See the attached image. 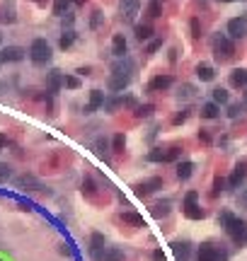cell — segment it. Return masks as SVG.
I'll list each match as a JSON object with an SVG mask.
<instances>
[{"instance_id": "cell-1", "label": "cell", "mask_w": 247, "mask_h": 261, "mask_svg": "<svg viewBox=\"0 0 247 261\" xmlns=\"http://www.w3.org/2000/svg\"><path fill=\"white\" fill-rule=\"evenodd\" d=\"M51 46L46 39H34L32 46H29V58H32L34 65H46L51 61Z\"/></svg>"}, {"instance_id": "cell-2", "label": "cell", "mask_w": 247, "mask_h": 261, "mask_svg": "<svg viewBox=\"0 0 247 261\" xmlns=\"http://www.w3.org/2000/svg\"><path fill=\"white\" fill-rule=\"evenodd\" d=\"M225 232L233 237V242H235L237 247H242L247 242V223L240 220V218H235V215H233V220L225 225Z\"/></svg>"}, {"instance_id": "cell-3", "label": "cell", "mask_w": 247, "mask_h": 261, "mask_svg": "<svg viewBox=\"0 0 247 261\" xmlns=\"http://www.w3.org/2000/svg\"><path fill=\"white\" fill-rule=\"evenodd\" d=\"M214 54L218 61H228L230 56H233V41H230V36H225V34H216L214 36Z\"/></svg>"}, {"instance_id": "cell-4", "label": "cell", "mask_w": 247, "mask_h": 261, "mask_svg": "<svg viewBox=\"0 0 247 261\" xmlns=\"http://www.w3.org/2000/svg\"><path fill=\"white\" fill-rule=\"evenodd\" d=\"M27 51H24L22 46H5V49H0V65L3 63H17V61H22Z\"/></svg>"}, {"instance_id": "cell-5", "label": "cell", "mask_w": 247, "mask_h": 261, "mask_svg": "<svg viewBox=\"0 0 247 261\" xmlns=\"http://www.w3.org/2000/svg\"><path fill=\"white\" fill-rule=\"evenodd\" d=\"M196 198H199V194H196V191H189V194H187V198H184V213H187V218H191V220H199V218H203V210L196 206Z\"/></svg>"}, {"instance_id": "cell-6", "label": "cell", "mask_w": 247, "mask_h": 261, "mask_svg": "<svg viewBox=\"0 0 247 261\" xmlns=\"http://www.w3.org/2000/svg\"><path fill=\"white\" fill-rule=\"evenodd\" d=\"M177 155H180L177 148H168V150L155 148L153 152H148V160H150V162H172V160H177Z\"/></svg>"}, {"instance_id": "cell-7", "label": "cell", "mask_w": 247, "mask_h": 261, "mask_svg": "<svg viewBox=\"0 0 247 261\" xmlns=\"http://www.w3.org/2000/svg\"><path fill=\"white\" fill-rule=\"evenodd\" d=\"M228 36H230V39H245L247 36V20L233 17V20L228 22Z\"/></svg>"}, {"instance_id": "cell-8", "label": "cell", "mask_w": 247, "mask_h": 261, "mask_svg": "<svg viewBox=\"0 0 247 261\" xmlns=\"http://www.w3.org/2000/svg\"><path fill=\"white\" fill-rule=\"evenodd\" d=\"M134 61L129 58V56H121V58H116V63L112 65V73H119V75H126V77H131L134 75Z\"/></svg>"}, {"instance_id": "cell-9", "label": "cell", "mask_w": 247, "mask_h": 261, "mask_svg": "<svg viewBox=\"0 0 247 261\" xmlns=\"http://www.w3.org/2000/svg\"><path fill=\"white\" fill-rule=\"evenodd\" d=\"M17 20V10H15V0H5L0 5V22L3 24H12Z\"/></svg>"}, {"instance_id": "cell-10", "label": "cell", "mask_w": 247, "mask_h": 261, "mask_svg": "<svg viewBox=\"0 0 247 261\" xmlns=\"http://www.w3.org/2000/svg\"><path fill=\"white\" fill-rule=\"evenodd\" d=\"M141 10V0H121V15L126 22H134Z\"/></svg>"}, {"instance_id": "cell-11", "label": "cell", "mask_w": 247, "mask_h": 261, "mask_svg": "<svg viewBox=\"0 0 247 261\" xmlns=\"http://www.w3.org/2000/svg\"><path fill=\"white\" fill-rule=\"evenodd\" d=\"M129 82H131V77L119 75V73H112L109 80H107V87H109V92H124V90L129 87Z\"/></svg>"}, {"instance_id": "cell-12", "label": "cell", "mask_w": 247, "mask_h": 261, "mask_svg": "<svg viewBox=\"0 0 247 261\" xmlns=\"http://www.w3.org/2000/svg\"><path fill=\"white\" fill-rule=\"evenodd\" d=\"M245 177H247V160H242V162L237 164L235 169H233V174H230V189H237V186L245 182Z\"/></svg>"}, {"instance_id": "cell-13", "label": "cell", "mask_w": 247, "mask_h": 261, "mask_svg": "<svg viewBox=\"0 0 247 261\" xmlns=\"http://www.w3.org/2000/svg\"><path fill=\"white\" fill-rule=\"evenodd\" d=\"M95 261H124V251L116 247H104L100 254H95Z\"/></svg>"}, {"instance_id": "cell-14", "label": "cell", "mask_w": 247, "mask_h": 261, "mask_svg": "<svg viewBox=\"0 0 247 261\" xmlns=\"http://www.w3.org/2000/svg\"><path fill=\"white\" fill-rule=\"evenodd\" d=\"M218 247L211 244V242H203L199 247V261H218Z\"/></svg>"}, {"instance_id": "cell-15", "label": "cell", "mask_w": 247, "mask_h": 261, "mask_svg": "<svg viewBox=\"0 0 247 261\" xmlns=\"http://www.w3.org/2000/svg\"><path fill=\"white\" fill-rule=\"evenodd\" d=\"M61 87H63V75H61V70H51V73L46 75V90H49L51 95H56Z\"/></svg>"}, {"instance_id": "cell-16", "label": "cell", "mask_w": 247, "mask_h": 261, "mask_svg": "<svg viewBox=\"0 0 247 261\" xmlns=\"http://www.w3.org/2000/svg\"><path fill=\"white\" fill-rule=\"evenodd\" d=\"M104 102H107L104 92H102V90H92V92H90V102H88L85 111H88V114H92V111H97L100 107H104Z\"/></svg>"}, {"instance_id": "cell-17", "label": "cell", "mask_w": 247, "mask_h": 261, "mask_svg": "<svg viewBox=\"0 0 247 261\" xmlns=\"http://www.w3.org/2000/svg\"><path fill=\"white\" fill-rule=\"evenodd\" d=\"M172 254L177 261H187L191 256V244L189 242H172Z\"/></svg>"}, {"instance_id": "cell-18", "label": "cell", "mask_w": 247, "mask_h": 261, "mask_svg": "<svg viewBox=\"0 0 247 261\" xmlns=\"http://www.w3.org/2000/svg\"><path fill=\"white\" fill-rule=\"evenodd\" d=\"M160 186H162V182H160V179H150V182H143V184L136 186V194H138V196H148V194H153V191H157Z\"/></svg>"}, {"instance_id": "cell-19", "label": "cell", "mask_w": 247, "mask_h": 261, "mask_svg": "<svg viewBox=\"0 0 247 261\" xmlns=\"http://www.w3.org/2000/svg\"><path fill=\"white\" fill-rule=\"evenodd\" d=\"M104 247H107V239H104V235H100V232H92V237H90V254H92V256H95V254H100Z\"/></svg>"}, {"instance_id": "cell-20", "label": "cell", "mask_w": 247, "mask_h": 261, "mask_svg": "<svg viewBox=\"0 0 247 261\" xmlns=\"http://www.w3.org/2000/svg\"><path fill=\"white\" fill-rule=\"evenodd\" d=\"M112 54L116 56V58L126 56V39H124V34H114V39H112Z\"/></svg>"}, {"instance_id": "cell-21", "label": "cell", "mask_w": 247, "mask_h": 261, "mask_svg": "<svg viewBox=\"0 0 247 261\" xmlns=\"http://www.w3.org/2000/svg\"><path fill=\"white\" fill-rule=\"evenodd\" d=\"M196 75H199V80H201V82H211V80L216 77V70L209 63H199V65H196Z\"/></svg>"}, {"instance_id": "cell-22", "label": "cell", "mask_w": 247, "mask_h": 261, "mask_svg": "<svg viewBox=\"0 0 247 261\" xmlns=\"http://www.w3.org/2000/svg\"><path fill=\"white\" fill-rule=\"evenodd\" d=\"M230 85L233 87H245L247 85V70L245 68H235L230 73Z\"/></svg>"}, {"instance_id": "cell-23", "label": "cell", "mask_w": 247, "mask_h": 261, "mask_svg": "<svg viewBox=\"0 0 247 261\" xmlns=\"http://www.w3.org/2000/svg\"><path fill=\"white\" fill-rule=\"evenodd\" d=\"M172 85V75H155L150 80V90H168Z\"/></svg>"}, {"instance_id": "cell-24", "label": "cell", "mask_w": 247, "mask_h": 261, "mask_svg": "<svg viewBox=\"0 0 247 261\" xmlns=\"http://www.w3.org/2000/svg\"><path fill=\"white\" fill-rule=\"evenodd\" d=\"M70 5H73V0H54V15L56 17H66Z\"/></svg>"}, {"instance_id": "cell-25", "label": "cell", "mask_w": 247, "mask_h": 261, "mask_svg": "<svg viewBox=\"0 0 247 261\" xmlns=\"http://www.w3.org/2000/svg\"><path fill=\"white\" fill-rule=\"evenodd\" d=\"M218 114H221V109H218V104H216V102H206V104L201 107V116H203V119H216Z\"/></svg>"}, {"instance_id": "cell-26", "label": "cell", "mask_w": 247, "mask_h": 261, "mask_svg": "<svg viewBox=\"0 0 247 261\" xmlns=\"http://www.w3.org/2000/svg\"><path fill=\"white\" fill-rule=\"evenodd\" d=\"M153 36V27L150 24H136V39L138 41H148Z\"/></svg>"}, {"instance_id": "cell-27", "label": "cell", "mask_w": 247, "mask_h": 261, "mask_svg": "<svg viewBox=\"0 0 247 261\" xmlns=\"http://www.w3.org/2000/svg\"><path fill=\"white\" fill-rule=\"evenodd\" d=\"M191 172H194V162H180L177 164V177H180L182 182H184V179H189Z\"/></svg>"}, {"instance_id": "cell-28", "label": "cell", "mask_w": 247, "mask_h": 261, "mask_svg": "<svg viewBox=\"0 0 247 261\" xmlns=\"http://www.w3.org/2000/svg\"><path fill=\"white\" fill-rule=\"evenodd\" d=\"M73 41H75V32H73V29H68V32H63L61 34V49H70V46H73Z\"/></svg>"}, {"instance_id": "cell-29", "label": "cell", "mask_w": 247, "mask_h": 261, "mask_svg": "<svg viewBox=\"0 0 247 261\" xmlns=\"http://www.w3.org/2000/svg\"><path fill=\"white\" fill-rule=\"evenodd\" d=\"M17 186H34V189H42V184H39V182H36V179H34V177H29V174H24V177H20V179H17Z\"/></svg>"}, {"instance_id": "cell-30", "label": "cell", "mask_w": 247, "mask_h": 261, "mask_svg": "<svg viewBox=\"0 0 247 261\" xmlns=\"http://www.w3.org/2000/svg\"><path fill=\"white\" fill-rule=\"evenodd\" d=\"M177 95H180V99H191L194 95H196V87L194 85H182Z\"/></svg>"}, {"instance_id": "cell-31", "label": "cell", "mask_w": 247, "mask_h": 261, "mask_svg": "<svg viewBox=\"0 0 247 261\" xmlns=\"http://www.w3.org/2000/svg\"><path fill=\"white\" fill-rule=\"evenodd\" d=\"M124 145H126V138H124L121 133H116V136H114V141H112L114 152H124Z\"/></svg>"}, {"instance_id": "cell-32", "label": "cell", "mask_w": 247, "mask_h": 261, "mask_svg": "<svg viewBox=\"0 0 247 261\" xmlns=\"http://www.w3.org/2000/svg\"><path fill=\"white\" fill-rule=\"evenodd\" d=\"M170 213V203H155L153 206V215L155 218H162V215H168Z\"/></svg>"}, {"instance_id": "cell-33", "label": "cell", "mask_w": 247, "mask_h": 261, "mask_svg": "<svg viewBox=\"0 0 247 261\" xmlns=\"http://www.w3.org/2000/svg\"><path fill=\"white\" fill-rule=\"evenodd\" d=\"M214 102H216V104H228V92H225V90H221V87H218V90H214Z\"/></svg>"}, {"instance_id": "cell-34", "label": "cell", "mask_w": 247, "mask_h": 261, "mask_svg": "<svg viewBox=\"0 0 247 261\" xmlns=\"http://www.w3.org/2000/svg\"><path fill=\"white\" fill-rule=\"evenodd\" d=\"M124 220H126V223H131V225H136V228H141V225H143V218L136 215V213H124Z\"/></svg>"}, {"instance_id": "cell-35", "label": "cell", "mask_w": 247, "mask_h": 261, "mask_svg": "<svg viewBox=\"0 0 247 261\" xmlns=\"http://www.w3.org/2000/svg\"><path fill=\"white\" fill-rule=\"evenodd\" d=\"M12 177V167L8 162H0V182H8Z\"/></svg>"}, {"instance_id": "cell-36", "label": "cell", "mask_w": 247, "mask_h": 261, "mask_svg": "<svg viewBox=\"0 0 247 261\" xmlns=\"http://www.w3.org/2000/svg\"><path fill=\"white\" fill-rule=\"evenodd\" d=\"M63 87H68V90H78L80 87V80L73 75H63Z\"/></svg>"}, {"instance_id": "cell-37", "label": "cell", "mask_w": 247, "mask_h": 261, "mask_svg": "<svg viewBox=\"0 0 247 261\" xmlns=\"http://www.w3.org/2000/svg\"><path fill=\"white\" fill-rule=\"evenodd\" d=\"M148 15H150V17H160V15H162V12H160V3H157V0H150V3H148Z\"/></svg>"}, {"instance_id": "cell-38", "label": "cell", "mask_w": 247, "mask_h": 261, "mask_svg": "<svg viewBox=\"0 0 247 261\" xmlns=\"http://www.w3.org/2000/svg\"><path fill=\"white\" fill-rule=\"evenodd\" d=\"M150 114H153V107H150V104L136 109V116H150Z\"/></svg>"}, {"instance_id": "cell-39", "label": "cell", "mask_w": 247, "mask_h": 261, "mask_svg": "<svg viewBox=\"0 0 247 261\" xmlns=\"http://www.w3.org/2000/svg\"><path fill=\"white\" fill-rule=\"evenodd\" d=\"M95 150H97V155H104V152H107V141L100 138V141L95 143Z\"/></svg>"}, {"instance_id": "cell-40", "label": "cell", "mask_w": 247, "mask_h": 261, "mask_svg": "<svg viewBox=\"0 0 247 261\" xmlns=\"http://www.w3.org/2000/svg\"><path fill=\"white\" fill-rule=\"evenodd\" d=\"M240 114H242V107H240V104H233V107L228 109V116H233V119L240 116Z\"/></svg>"}, {"instance_id": "cell-41", "label": "cell", "mask_w": 247, "mask_h": 261, "mask_svg": "<svg viewBox=\"0 0 247 261\" xmlns=\"http://www.w3.org/2000/svg\"><path fill=\"white\" fill-rule=\"evenodd\" d=\"M191 36H194V39H199V36H201V29H199V20H191Z\"/></svg>"}, {"instance_id": "cell-42", "label": "cell", "mask_w": 247, "mask_h": 261, "mask_svg": "<svg viewBox=\"0 0 247 261\" xmlns=\"http://www.w3.org/2000/svg\"><path fill=\"white\" fill-rule=\"evenodd\" d=\"M218 220H221V225H228V223H230V220H233V213H228V210H223V213H221V218H218Z\"/></svg>"}, {"instance_id": "cell-43", "label": "cell", "mask_w": 247, "mask_h": 261, "mask_svg": "<svg viewBox=\"0 0 247 261\" xmlns=\"http://www.w3.org/2000/svg\"><path fill=\"white\" fill-rule=\"evenodd\" d=\"M160 46H162V41H160V39H155V41H150V46H148V54H155V51L160 49Z\"/></svg>"}, {"instance_id": "cell-44", "label": "cell", "mask_w": 247, "mask_h": 261, "mask_svg": "<svg viewBox=\"0 0 247 261\" xmlns=\"http://www.w3.org/2000/svg\"><path fill=\"white\" fill-rule=\"evenodd\" d=\"M223 186H225V182L221 179V177H216V182H214V194H218V191H221Z\"/></svg>"}, {"instance_id": "cell-45", "label": "cell", "mask_w": 247, "mask_h": 261, "mask_svg": "<svg viewBox=\"0 0 247 261\" xmlns=\"http://www.w3.org/2000/svg\"><path fill=\"white\" fill-rule=\"evenodd\" d=\"M237 201H240V206H242V208H247V189H242V191H240V198H237Z\"/></svg>"}, {"instance_id": "cell-46", "label": "cell", "mask_w": 247, "mask_h": 261, "mask_svg": "<svg viewBox=\"0 0 247 261\" xmlns=\"http://www.w3.org/2000/svg\"><path fill=\"white\" fill-rule=\"evenodd\" d=\"M153 261H165V254H162L160 249H155L153 251Z\"/></svg>"}, {"instance_id": "cell-47", "label": "cell", "mask_w": 247, "mask_h": 261, "mask_svg": "<svg viewBox=\"0 0 247 261\" xmlns=\"http://www.w3.org/2000/svg\"><path fill=\"white\" fill-rule=\"evenodd\" d=\"M5 145H8V136H5V133H0V150H3Z\"/></svg>"}, {"instance_id": "cell-48", "label": "cell", "mask_w": 247, "mask_h": 261, "mask_svg": "<svg viewBox=\"0 0 247 261\" xmlns=\"http://www.w3.org/2000/svg\"><path fill=\"white\" fill-rule=\"evenodd\" d=\"M187 119V114H184V111H182V114H177V116H175V123H182V121Z\"/></svg>"}, {"instance_id": "cell-49", "label": "cell", "mask_w": 247, "mask_h": 261, "mask_svg": "<svg viewBox=\"0 0 247 261\" xmlns=\"http://www.w3.org/2000/svg\"><path fill=\"white\" fill-rule=\"evenodd\" d=\"M218 3H235V0H218Z\"/></svg>"}, {"instance_id": "cell-50", "label": "cell", "mask_w": 247, "mask_h": 261, "mask_svg": "<svg viewBox=\"0 0 247 261\" xmlns=\"http://www.w3.org/2000/svg\"><path fill=\"white\" fill-rule=\"evenodd\" d=\"M36 3H39V5H44V3H46V0H36Z\"/></svg>"}, {"instance_id": "cell-51", "label": "cell", "mask_w": 247, "mask_h": 261, "mask_svg": "<svg viewBox=\"0 0 247 261\" xmlns=\"http://www.w3.org/2000/svg\"><path fill=\"white\" fill-rule=\"evenodd\" d=\"M75 3H78V5H80V3H85V0H75Z\"/></svg>"}, {"instance_id": "cell-52", "label": "cell", "mask_w": 247, "mask_h": 261, "mask_svg": "<svg viewBox=\"0 0 247 261\" xmlns=\"http://www.w3.org/2000/svg\"><path fill=\"white\" fill-rule=\"evenodd\" d=\"M0 44H3V32H0Z\"/></svg>"}, {"instance_id": "cell-53", "label": "cell", "mask_w": 247, "mask_h": 261, "mask_svg": "<svg viewBox=\"0 0 247 261\" xmlns=\"http://www.w3.org/2000/svg\"><path fill=\"white\" fill-rule=\"evenodd\" d=\"M0 261H5V259H0Z\"/></svg>"}]
</instances>
